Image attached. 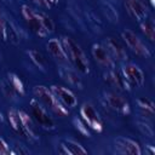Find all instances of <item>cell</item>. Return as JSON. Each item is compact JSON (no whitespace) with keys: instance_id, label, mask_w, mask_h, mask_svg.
Wrapping results in <instances>:
<instances>
[{"instance_id":"cell-1","label":"cell","mask_w":155,"mask_h":155,"mask_svg":"<svg viewBox=\"0 0 155 155\" xmlns=\"http://www.w3.org/2000/svg\"><path fill=\"white\" fill-rule=\"evenodd\" d=\"M61 42L65 51L69 64L73 68H75L78 71H80L82 74H88L90 73V63H88V59H87L86 54L84 53L82 48L80 47V45L74 39H71L69 36H62Z\"/></svg>"},{"instance_id":"cell-2","label":"cell","mask_w":155,"mask_h":155,"mask_svg":"<svg viewBox=\"0 0 155 155\" xmlns=\"http://www.w3.org/2000/svg\"><path fill=\"white\" fill-rule=\"evenodd\" d=\"M34 98H36L47 110H50L52 114H54L58 117H64L68 115V108H65L52 93L50 87L38 85L33 88Z\"/></svg>"},{"instance_id":"cell-3","label":"cell","mask_w":155,"mask_h":155,"mask_svg":"<svg viewBox=\"0 0 155 155\" xmlns=\"http://www.w3.org/2000/svg\"><path fill=\"white\" fill-rule=\"evenodd\" d=\"M121 38L124 40V42L126 44V46L138 57L142 58H149L151 56V52L149 50V47L138 38V35L132 31L131 29H124L121 33Z\"/></svg>"},{"instance_id":"cell-4","label":"cell","mask_w":155,"mask_h":155,"mask_svg":"<svg viewBox=\"0 0 155 155\" xmlns=\"http://www.w3.org/2000/svg\"><path fill=\"white\" fill-rule=\"evenodd\" d=\"M21 12H22V16H23L27 25L29 27V29L33 33H35L36 35H39L41 38H45L48 35V33L45 30V28L41 23V19L39 16V10H35V8L30 7L29 5H22Z\"/></svg>"},{"instance_id":"cell-5","label":"cell","mask_w":155,"mask_h":155,"mask_svg":"<svg viewBox=\"0 0 155 155\" xmlns=\"http://www.w3.org/2000/svg\"><path fill=\"white\" fill-rule=\"evenodd\" d=\"M29 105H30L31 116L34 117L36 124L40 125V127H42L45 130H53L56 127L54 120L48 114V110L36 98H33L29 102Z\"/></svg>"},{"instance_id":"cell-6","label":"cell","mask_w":155,"mask_h":155,"mask_svg":"<svg viewBox=\"0 0 155 155\" xmlns=\"http://www.w3.org/2000/svg\"><path fill=\"white\" fill-rule=\"evenodd\" d=\"M80 115L84 120V122L93 131L97 132H102L103 131V122L98 115V113L96 111L94 107L91 103H84L80 108Z\"/></svg>"},{"instance_id":"cell-7","label":"cell","mask_w":155,"mask_h":155,"mask_svg":"<svg viewBox=\"0 0 155 155\" xmlns=\"http://www.w3.org/2000/svg\"><path fill=\"white\" fill-rule=\"evenodd\" d=\"M124 6L128 12V15L138 22L148 17L149 13L148 0H124Z\"/></svg>"},{"instance_id":"cell-8","label":"cell","mask_w":155,"mask_h":155,"mask_svg":"<svg viewBox=\"0 0 155 155\" xmlns=\"http://www.w3.org/2000/svg\"><path fill=\"white\" fill-rule=\"evenodd\" d=\"M104 102L114 111H117V113H120L122 115L130 114V104H128V102L117 92H114V91L104 92Z\"/></svg>"},{"instance_id":"cell-9","label":"cell","mask_w":155,"mask_h":155,"mask_svg":"<svg viewBox=\"0 0 155 155\" xmlns=\"http://www.w3.org/2000/svg\"><path fill=\"white\" fill-rule=\"evenodd\" d=\"M121 74L125 78V80L127 81V84L130 86H136V87H140L144 84V73L142 71V69L133 64V63H127L122 67L121 69Z\"/></svg>"},{"instance_id":"cell-10","label":"cell","mask_w":155,"mask_h":155,"mask_svg":"<svg viewBox=\"0 0 155 155\" xmlns=\"http://www.w3.org/2000/svg\"><path fill=\"white\" fill-rule=\"evenodd\" d=\"M91 53L94 58V61L103 68L113 69L115 67L116 61L113 58V56L109 53L107 47L103 44H93L91 48Z\"/></svg>"},{"instance_id":"cell-11","label":"cell","mask_w":155,"mask_h":155,"mask_svg":"<svg viewBox=\"0 0 155 155\" xmlns=\"http://www.w3.org/2000/svg\"><path fill=\"white\" fill-rule=\"evenodd\" d=\"M114 148L115 151L117 154H131V155H140L142 154V149L139 147V144L131 139V138H126V137H117L114 140Z\"/></svg>"},{"instance_id":"cell-12","label":"cell","mask_w":155,"mask_h":155,"mask_svg":"<svg viewBox=\"0 0 155 155\" xmlns=\"http://www.w3.org/2000/svg\"><path fill=\"white\" fill-rule=\"evenodd\" d=\"M50 90L56 96V98L65 107V108H74L78 104V98L75 94L67 87L61 85H52L50 86Z\"/></svg>"},{"instance_id":"cell-13","label":"cell","mask_w":155,"mask_h":155,"mask_svg":"<svg viewBox=\"0 0 155 155\" xmlns=\"http://www.w3.org/2000/svg\"><path fill=\"white\" fill-rule=\"evenodd\" d=\"M103 45L107 47V50L109 51V53L113 56V58L115 61H120V62H124V61H127L128 58V54H127V51L125 48V46L121 44L120 40L113 38V36H108Z\"/></svg>"},{"instance_id":"cell-14","label":"cell","mask_w":155,"mask_h":155,"mask_svg":"<svg viewBox=\"0 0 155 155\" xmlns=\"http://www.w3.org/2000/svg\"><path fill=\"white\" fill-rule=\"evenodd\" d=\"M104 78V81L111 86V87H115L117 91H126V90H130V85L127 84V81L125 80V78L122 76L121 71H116L113 69H109L104 73L103 75Z\"/></svg>"},{"instance_id":"cell-15","label":"cell","mask_w":155,"mask_h":155,"mask_svg":"<svg viewBox=\"0 0 155 155\" xmlns=\"http://www.w3.org/2000/svg\"><path fill=\"white\" fill-rule=\"evenodd\" d=\"M46 47H47V51L48 53L61 64H69L68 62V58H67V54H65V51L63 48V45L59 39L57 38H53V39H50L46 44Z\"/></svg>"},{"instance_id":"cell-16","label":"cell","mask_w":155,"mask_h":155,"mask_svg":"<svg viewBox=\"0 0 155 155\" xmlns=\"http://www.w3.org/2000/svg\"><path fill=\"white\" fill-rule=\"evenodd\" d=\"M59 75L68 84H70L73 86H76L79 88L82 87V81H81V78L78 74V70L75 68H73L70 64H62L59 67Z\"/></svg>"},{"instance_id":"cell-17","label":"cell","mask_w":155,"mask_h":155,"mask_svg":"<svg viewBox=\"0 0 155 155\" xmlns=\"http://www.w3.org/2000/svg\"><path fill=\"white\" fill-rule=\"evenodd\" d=\"M7 119H8V122H10V125H11L12 130H13L17 134H19V136H22V137H24V138L28 139V133H27V130H25V127H24V124H23L22 116H21V114H19V110H16V109L8 110V113H7Z\"/></svg>"},{"instance_id":"cell-18","label":"cell","mask_w":155,"mask_h":155,"mask_svg":"<svg viewBox=\"0 0 155 155\" xmlns=\"http://www.w3.org/2000/svg\"><path fill=\"white\" fill-rule=\"evenodd\" d=\"M140 29L149 41L155 40V24L150 17H147L143 21H140Z\"/></svg>"},{"instance_id":"cell-19","label":"cell","mask_w":155,"mask_h":155,"mask_svg":"<svg viewBox=\"0 0 155 155\" xmlns=\"http://www.w3.org/2000/svg\"><path fill=\"white\" fill-rule=\"evenodd\" d=\"M137 104L139 107V109L142 110L143 115H145L147 117H151L154 114V103L151 99L147 98V97H140L137 99Z\"/></svg>"},{"instance_id":"cell-20","label":"cell","mask_w":155,"mask_h":155,"mask_svg":"<svg viewBox=\"0 0 155 155\" xmlns=\"http://www.w3.org/2000/svg\"><path fill=\"white\" fill-rule=\"evenodd\" d=\"M63 144L65 145L69 155H80V154H86L87 153V150L82 145H80V143H78L74 139H65L63 142Z\"/></svg>"},{"instance_id":"cell-21","label":"cell","mask_w":155,"mask_h":155,"mask_svg":"<svg viewBox=\"0 0 155 155\" xmlns=\"http://www.w3.org/2000/svg\"><path fill=\"white\" fill-rule=\"evenodd\" d=\"M28 54L30 57V59L35 63V65H38L41 70H45L47 67V59L45 58V56L39 51V50H29Z\"/></svg>"},{"instance_id":"cell-22","label":"cell","mask_w":155,"mask_h":155,"mask_svg":"<svg viewBox=\"0 0 155 155\" xmlns=\"http://www.w3.org/2000/svg\"><path fill=\"white\" fill-rule=\"evenodd\" d=\"M8 82L10 85L12 86V88L16 91V93H19V94H24V86H23V82L21 81V79L16 75V74H8Z\"/></svg>"},{"instance_id":"cell-23","label":"cell","mask_w":155,"mask_h":155,"mask_svg":"<svg viewBox=\"0 0 155 155\" xmlns=\"http://www.w3.org/2000/svg\"><path fill=\"white\" fill-rule=\"evenodd\" d=\"M39 16H40V19H41V23H42L45 30H46L48 34H51V33L54 30V23H53V21L48 17V15H46L45 12H42V11H40V10H39Z\"/></svg>"},{"instance_id":"cell-24","label":"cell","mask_w":155,"mask_h":155,"mask_svg":"<svg viewBox=\"0 0 155 155\" xmlns=\"http://www.w3.org/2000/svg\"><path fill=\"white\" fill-rule=\"evenodd\" d=\"M73 124L75 125V128H76L81 134H84L85 137H90V136H91V134H90V131H88V126H87L85 122H82L80 119L75 117V119L73 120Z\"/></svg>"},{"instance_id":"cell-25","label":"cell","mask_w":155,"mask_h":155,"mask_svg":"<svg viewBox=\"0 0 155 155\" xmlns=\"http://www.w3.org/2000/svg\"><path fill=\"white\" fill-rule=\"evenodd\" d=\"M104 13L107 15L108 18H110V21L117 22V18H119L117 11H116V10L114 8V6H111L109 2H105V4H104Z\"/></svg>"},{"instance_id":"cell-26","label":"cell","mask_w":155,"mask_h":155,"mask_svg":"<svg viewBox=\"0 0 155 155\" xmlns=\"http://www.w3.org/2000/svg\"><path fill=\"white\" fill-rule=\"evenodd\" d=\"M137 124H138L139 130H140L145 136H148V137H153V134H154L153 126H151L148 121H145V120H139Z\"/></svg>"},{"instance_id":"cell-27","label":"cell","mask_w":155,"mask_h":155,"mask_svg":"<svg viewBox=\"0 0 155 155\" xmlns=\"http://www.w3.org/2000/svg\"><path fill=\"white\" fill-rule=\"evenodd\" d=\"M8 19L5 17V15L0 11V38L5 40V34H6V27H7Z\"/></svg>"},{"instance_id":"cell-28","label":"cell","mask_w":155,"mask_h":155,"mask_svg":"<svg viewBox=\"0 0 155 155\" xmlns=\"http://www.w3.org/2000/svg\"><path fill=\"white\" fill-rule=\"evenodd\" d=\"M10 153H11V150H10L7 143L0 137V155H7Z\"/></svg>"},{"instance_id":"cell-29","label":"cell","mask_w":155,"mask_h":155,"mask_svg":"<svg viewBox=\"0 0 155 155\" xmlns=\"http://www.w3.org/2000/svg\"><path fill=\"white\" fill-rule=\"evenodd\" d=\"M11 154H19V155H23V154H29V150L25 149L23 145H16L15 149L11 150Z\"/></svg>"},{"instance_id":"cell-30","label":"cell","mask_w":155,"mask_h":155,"mask_svg":"<svg viewBox=\"0 0 155 155\" xmlns=\"http://www.w3.org/2000/svg\"><path fill=\"white\" fill-rule=\"evenodd\" d=\"M31 2L39 5L40 7H45V8H50L51 7V4L47 1V0H30Z\"/></svg>"},{"instance_id":"cell-31","label":"cell","mask_w":155,"mask_h":155,"mask_svg":"<svg viewBox=\"0 0 155 155\" xmlns=\"http://www.w3.org/2000/svg\"><path fill=\"white\" fill-rule=\"evenodd\" d=\"M47 1L51 4V6H52V5H56V4L58 2V0H47Z\"/></svg>"},{"instance_id":"cell-32","label":"cell","mask_w":155,"mask_h":155,"mask_svg":"<svg viewBox=\"0 0 155 155\" xmlns=\"http://www.w3.org/2000/svg\"><path fill=\"white\" fill-rule=\"evenodd\" d=\"M148 1H149V5L153 7V6H154V4H155V0H148Z\"/></svg>"},{"instance_id":"cell-33","label":"cell","mask_w":155,"mask_h":155,"mask_svg":"<svg viewBox=\"0 0 155 155\" xmlns=\"http://www.w3.org/2000/svg\"><path fill=\"white\" fill-rule=\"evenodd\" d=\"M4 1H10V0H4Z\"/></svg>"}]
</instances>
